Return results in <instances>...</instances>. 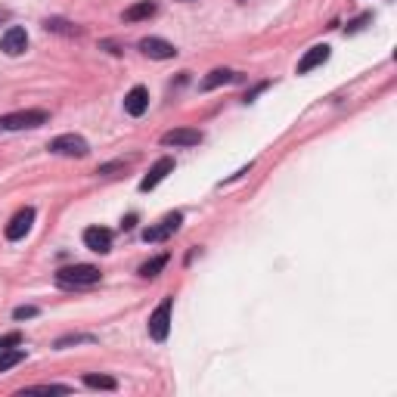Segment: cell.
<instances>
[{
    "instance_id": "1",
    "label": "cell",
    "mask_w": 397,
    "mask_h": 397,
    "mask_svg": "<svg viewBox=\"0 0 397 397\" xmlns=\"http://www.w3.org/2000/svg\"><path fill=\"white\" fill-rule=\"evenodd\" d=\"M99 279H103V273L93 264H74L56 270V285H62V289H87V285H96Z\"/></svg>"
},
{
    "instance_id": "2",
    "label": "cell",
    "mask_w": 397,
    "mask_h": 397,
    "mask_svg": "<svg viewBox=\"0 0 397 397\" xmlns=\"http://www.w3.org/2000/svg\"><path fill=\"white\" fill-rule=\"evenodd\" d=\"M171 307H174V298H161L159 307L149 314V338L152 341H165L167 332H171Z\"/></svg>"
},
{
    "instance_id": "3",
    "label": "cell",
    "mask_w": 397,
    "mask_h": 397,
    "mask_svg": "<svg viewBox=\"0 0 397 397\" xmlns=\"http://www.w3.org/2000/svg\"><path fill=\"white\" fill-rule=\"evenodd\" d=\"M50 115L43 109H22V112H10V115L0 118V128L3 130H25V128H41L47 124Z\"/></svg>"
},
{
    "instance_id": "4",
    "label": "cell",
    "mask_w": 397,
    "mask_h": 397,
    "mask_svg": "<svg viewBox=\"0 0 397 397\" xmlns=\"http://www.w3.org/2000/svg\"><path fill=\"white\" fill-rule=\"evenodd\" d=\"M47 149L53 155H68V159H84L87 152H90V146H87L84 136L78 134H62V136H53V140L47 143Z\"/></svg>"
},
{
    "instance_id": "5",
    "label": "cell",
    "mask_w": 397,
    "mask_h": 397,
    "mask_svg": "<svg viewBox=\"0 0 397 397\" xmlns=\"http://www.w3.org/2000/svg\"><path fill=\"white\" fill-rule=\"evenodd\" d=\"M180 223H183V214H180V211H174V214L161 217L155 227H146V230H143V242H165L167 236L177 233Z\"/></svg>"
},
{
    "instance_id": "6",
    "label": "cell",
    "mask_w": 397,
    "mask_h": 397,
    "mask_svg": "<svg viewBox=\"0 0 397 397\" xmlns=\"http://www.w3.org/2000/svg\"><path fill=\"white\" fill-rule=\"evenodd\" d=\"M25 47H28V34H25V28L10 25V28L3 31V37H0V50H3L6 56H19V53H25Z\"/></svg>"
},
{
    "instance_id": "7",
    "label": "cell",
    "mask_w": 397,
    "mask_h": 397,
    "mask_svg": "<svg viewBox=\"0 0 397 397\" xmlns=\"http://www.w3.org/2000/svg\"><path fill=\"white\" fill-rule=\"evenodd\" d=\"M31 223H34V208H22V211H16V214H12V221L6 223V230H3L6 239H10V242L22 239V236L31 230Z\"/></svg>"
},
{
    "instance_id": "8",
    "label": "cell",
    "mask_w": 397,
    "mask_h": 397,
    "mask_svg": "<svg viewBox=\"0 0 397 397\" xmlns=\"http://www.w3.org/2000/svg\"><path fill=\"white\" fill-rule=\"evenodd\" d=\"M167 174H174V159H167V155H165V159H159V161H155V165L149 167V174H146V177L140 180V192L155 190V186H159L161 180L167 177Z\"/></svg>"
},
{
    "instance_id": "9",
    "label": "cell",
    "mask_w": 397,
    "mask_h": 397,
    "mask_svg": "<svg viewBox=\"0 0 397 397\" xmlns=\"http://www.w3.org/2000/svg\"><path fill=\"white\" fill-rule=\"evenodd\" d=\"M140 50L149 56V59H174V56H177V47L167 43L165 37H143Z\"/></svg>"
},
{
    "instance_id": "10",
    "label": "cell",
    "mask_w": 397,
    "mask_h": 397,
    "mask_svg": "<svg viewBox=\"0 0 397 397\" xmlns=\"http://www.w3.org/2000/svg\"><path fill=\"white\" fill-rule=\"evenodd\" d=\"M202 143V130L196 128H174L161 136V146H196Z\"/></svg>"
},
{
    "instance_id": "11",
    "label": "cell",
    "mask_w": 397,
    "mask_h": 397,
    "mask_svg": "<svg viewBox=\"0 0 397 397\" xmlns=\"http://www.w3.org/2000/svg\"><path fill=\"white\" fill-rule=\"evenodd\" d=\"M84 245L90 248V252H96V254L112 252V233H109L105 227H90V230H84Z\"/></svg>"
},
{
    "instance_id": "12",
    "label": "cell",
    "mask_w": 397,
    "mask_h": 397,
    "mask_svg": "<svg viewBox=\"0 0 397 397\" xmlns=\"http://www.w3.org/2000/svg\"><path fill=\"white\" fill-rule=\"evenodd\" d=\"M329 59V43H316V47H310L307 53L298 59V74H307L314 72L316 65H323V62Z\"/></svg>"
},
{
    "instance_id": "13",
    "label": "cell",
    "mask_w": 397,
    "mask_h": 397,
    "mask_svg": "<svg viewBox=\"0 0 397 397\" xmlns=\"http://www.w3.org/2000/svg\"><path fill=\"white\" fill-rule=\"evenodd\" d=\"M146 109H149V90L146 87H134V90L124 96V112L134 115V118H140Z\"/></svg>"
},
{
    "instance_id": "14",
    "label": "cell",
    "mask_w": 397,
    "mask_h": 397,
    "mask_svg": "<svg viewBox=\"0 0 397 397\" xmlns=\"http://www.w3.org/2000/svg\"><path fill=\"white\" fill-rule=\"evenodd\" d=\"M233 81H239V74H236L233 68H214V72H208V78L202 81V90H214V87L233 84Z\"/></svg>"
},
{
    "instance_id": "15",
    "label": "cell",
    "mask_w": 397,
    "mask_h": 397,
    "mask_svg": "<svg viewBox=\"0 0 397 397\" xmlns=\"http://www.w3.org/2000/svg\"><path fill=\"white\" fill-rule=\"evenodd\" d=\"M155 10H159V6H155L152 0H143V3L128 6L121 19H124V22H140V19H152V16H155Z\"/></svg>"
},
{
    "instance_id": "16",
    "label": "cell",
    "mask_w": 397,
    "mask_h": 397,
    "mask_svg": "<svg viewBox=\"0 0 397 397\" xmlns=\"http://www.w3.org/2000/svg\"><path fill=\"white\" fill-rule=\"evenodd\" d=\"M84 385H87V388H93V391H115L118 388V382L112 376H96V372H87Z\"/></svg>"
},
{
    "instance_id": "17",
    "label": "cell",
    "mask_w": 397,
    "mask_h": 397,
    "mask_svg": "<svg viewBox=\"0 0 397 397\" xmlns=\"http://www.w3.org/2000/svg\"><path fill=\"white\" fill-rule=\"evenodd\" d=\"M25 360V351L22 347H3L0 351V372H6V369H12V366H19Z\"/></svg>"
},
{
    "instance_id": "18",
    "label": "cell",
    "mask_w": 397,
    "mask_h": 397,
    "mask_svg": "<svg viewBox=\"0 0 397 397\" xmlns=\"http://www.w3.org/2000/svg\"><path fill=\"white\" fill-rule=\"evenodd\" d=\"M19 394H72V385H31V388H22Z\"/></svg>"
},
{
    "instance_id": "19",
    "label": "cell",
    "mask_w": 397,
    "mask_h": 397,
    "mask_svg": "<svg viewBox=\"0 0 397 397\" xmlns=\"http://www.w3.org/2000/svg\"><path fill=\"white\" fill-rule=\"evenodd\" d=\"M43 28H47V31H56V34H65V37L81 34V28H78V25L65 22V19H47V22H43Z\"/></svg>"
},
{
    "instance_id": "20",
    "label": "cell",
    "mask_w": 397,
    "mask_h": 397,
    "mask_svg": "<svg viewBox=\"0 0 397 397\" xmlns=\"http://www.w3.org/2000/svg\"><path fill=\"white\" fill-rule=\"evenodd\" d=\"M165 267H167V254H159V258L146 261V264L140 267V276H143V279H155L161 270H165Z\"/></svg>"
},
{
    "instance_id": "21",
    "label": "cell",
    "mask_w": 397,
    "mask_h": 397,
    "mask_svg": "<svg viewBox=\"0 0 397 397\" xmlns=\"http://www.w3.org/2000/svg\"><path fill=\"white\" fill-rule=\"evenodd\" d=\"M81 341H96V338H93V335H78V332H74V335H62V338L56 341V347L62 351V347H68V345H81Z\"/></svg>"
},
{
    "instance_id": "22",
    "label": "cell",
    "mask_w": 397,
    "mask_h": 397,
    "mask_svg": "<svg viewBox=\"0 0 397 397\" xmlns=\"http://www.w3.org/2000/svg\"><path fill=\"white\" fill-rule=\"evenodd\" d=\"M369 22H372V12H363V16H357L354 22H347V28H345V31H347V34H357V31H363Z\"/></svg>"
},
{
    "instance_id": "23",
    "label": "cell",
    "mask_w": 397,
    "mask_h": 397,
    "mask_svg": "<svg viewBox=\"0 0 397 397\" xmlns=\"http://www.w3.org/2000/svg\"><path fill=\"white\" fill-rule=\"evenodd\" d=\"M124 167H128V161H109V165H99V167H96V174H103V177H109V174L124 171Z\"/></svg>"
},
{
    "instance_id": "24",
    "label": "cell",
    "mask_w": 397,
    "mask_h": 397,
    "mask_svg": "<svg viewBox=\"0 0 397 397\" xmlns=\"http://www.w3.org/2000/svg\"><path fill=\"white\" fill-rule=\"evenodd\" d=\"M16 345H22V335H19V332L0 335V351H3V347H16Z\"/></svg>"
},
{
    "instance_id": "25",
    "label": "cell",
    "mask_w": 397,
    "mask_h": 397,
    "mask_svg": "<svg viewBox=\"0 0 397 397\" xmlns=\"http://www.w3.org/2000/svg\"><path fill=\"white\" fill-rule=\"evenodd\" d=\"M12 316H16V320H28V316H37V307H31V304H22V307L12 310Z\"/></svg>"
},
{
    "instance_id": "26",
    "label": "cell",
    "mask_w": 397,
    "mask_h": 397,
    "mask_svg": "<svg viewBox=\"0 0 397 397\" xmlns=\"http://www.w3.org/2000/svg\"><path fill=\"white\" fill-rule=\"evenodd\" d=\"M267 87H270V81H264V84H258V87H254V90H248V93H245V103H252V99L258 96L261 90H267Z\"/></svg>"
},
{
    "instance_id": "27",
    "label": "cell",
    "mask_w": 397,
    "mask_h": 397,
    "mask_svg": "<svg viewBox=\"0 0 397 397\" xmlns=\"http://www.w3.org/2000/svg\"><path fill=\"white\" fill-rule=\"evenodd\" d=\"M134 223H136V214H128V217H124V221H121V227H124V230H130V227H134Z\"/></svg>"
},
{
    "instance_id": "28",
    "label": "cell",
    "mask_w": 397,
    "mask_h": 397,
    "mask_svg": "<svg viewBox=\"0 0 397 397\" xmlns=\"http://www.w3.org/2000/svg\"><path fill=\"white\" fill-rule=\"evenodd\" d=\"M6 19H10V10H3V6H0V22H6Z\"/></svg>"
}]
</instances>
